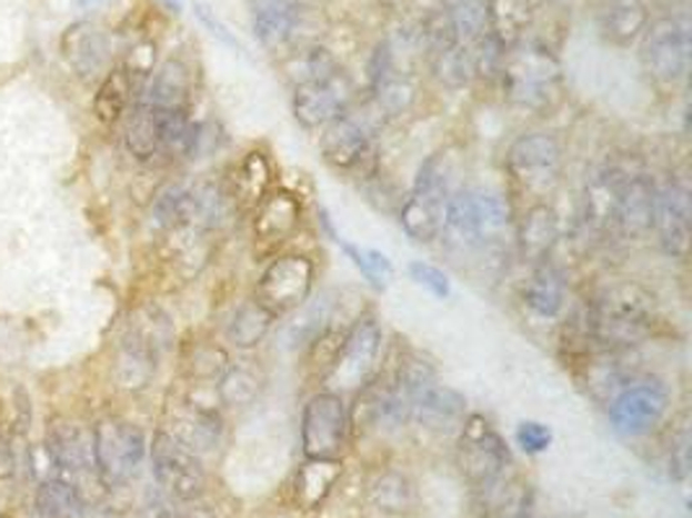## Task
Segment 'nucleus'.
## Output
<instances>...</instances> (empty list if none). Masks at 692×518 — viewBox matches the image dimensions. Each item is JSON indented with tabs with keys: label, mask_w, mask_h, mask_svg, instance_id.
Instances as JSON below:
<instances>
[{
	"label": "nucleus",
	"mask_w": 692,
	"mask_h": 518,
	"mask_svg": "<svg viewBox=\"0 0 692 518\" xmlns=\"http://www.w3.org/2000/svg\"><path fill=\"white\" fill-rule=\"evenodd\" d=\"M656 298L641 282L622 280L604 286L591 298L583 317V332L604 352H625L653 335Z\"/></svg>",
	"instance_id": "1"
},
{
	"label": "nucleus",
	"mask_w": 692,
	"mask_h": 518,
	"mask_svg": "<svg viewBox=\"0 0 692 518\" xmlns=\"http://www.w3.org/2000/svg\"><path fill=\"white\" fill-rule=\"evenodd\" d=\"M451 195L449 171L443 167L441 156H431L418 169L412 192L400 206V226L412 241L431 245L443 231V208Z\"/></svg>",
	"instance_id": "2"
},
{
	"label": "nucleus",
	"mask_w": 692,
	"mask_h": 518,
	"mask_svg": "<svg viewBox=\"0 0 692 518\" xmlns=\"http://www.w3.org/2000/svg\"><path fill=\"white\" fill-rule=\"evenodd\" d=\"M505 171L511 182L529 198H548L560 182L563 151L550 132H524L509 146Z\"/></svg>",
	"instance_id": "3"
},
{
	"label": "nucleus",
	"mask_w": 692,
	"mask_h": 518,
	"mask_svg": "<svg viewBox=\"0 0 692 518\" xmlns=\"http://www.w3.org/2000/svg\"><path fill=\"white\" fill-rule=\"evenodd\" d=\"M511 454L501 434L482 415H467L459 430L457 465L464 480L478 490H490L501 482Z\"/></svg>",
	"instance_id": "4"
},
{
	"label": "nucleus",
	"mask_w": 692,
	"mask_h": 518,
	"mask_svg": "<svg viewBox=\"0 0 692 518\" xmlns=\"http://www.w3.org/2000/svg\"><path fill=\"white\" fill-rule=\"evenodd\" d=\"M93 459L99 480L109 488L130 482L146 459L143 430L122 418H104L93 430Z\"/></svg>",
	"instance_id": "5"
},
{
	"label": "nucleus",
	"mask_w": 692,
	"mask_h": 518,
	"mask_svg": "<svg viewBox=\"0 0 692 518\" xmlns=\"http://www.w3.org/2000/svg\"><path fill=\"white\" fill-rule=\"evenodd\" d=\"M350 410L338 391H317L301 412V449L307 459H338L348 444Z\"/></svg>",
	"instance_id": "6"
},
{
	"label": "nucleus",
	"mask_w": 692,
	"mask_h": 518,
	"mask_svg": "<svg viewBox=\"0 0 692 518\" xmlns=\"http://www.w3.org/2000/svg\"><path fill=\"white\" fill-rule=\"evenodd\" d=\"M503 91L513 104L548 109L560 97L558 62L542 50H524L503 62Z\"/></svg>",
	"instance_id": "7"
},
{
	"label": "nucleus",
	"mask_w": 692,
	"mask_h": 518,
	"mask_svg": "<svg viewBox=\"0 0 692 518\" xmlns=\"http://www.w3.org/2000/svg\"><path fill=\"white\" fill-rule=\"evenodd\" d=\"M381 342H384V335H381L377 317L365 313V317L355 319L348 327L345 342H342L338 360L324 381H330L340 391H358L365 387L377 376Z\"/></svg>",
	"instance_id": "8"
},
{
	"label": "nucleus",
	"mask_w": 692,
	"mask_h": 518,
	"mask_svg": "<svg viewBox=\"0 0 692 518\" xmlns=\"http://www.w3.org/2000/svg\"><path fill=\"white\" fill-rule=\"evenodd\" d=\"M314 262L303 255H283L264 267L257 280L254 298L272 317L295 311L314 288Z\"/></svg>",
	"instance_id": "9"
},
{
	"label": "nucleus",
	"mask_w": 692,
	"mask_h": 518,
	"mask_svg": "<svg viewBox=\"0 0 692 518\" xmlns=\"http://www.w3.org/2000/svg\"><path fill=\"white\" fill-rule=\"evenodd\" d=\"M669 410V389L659 379H630L610 399V422L628 438L651 434Z\"/></svg>",
	"instance_id": "10"
},
{
	"label": "nucleus",
	"mask_w": 692,
	"mask_h": 518,
	"mask_svg": "<svg viewBox=\"0 0 692 518\" xmlns=\"http://www.w3.org/2000/svg\"><path fill=\"white\" fill-rule=\"evenodd\" d=\"M153 477L169 496L179 500H194L202 496L208 485L205 467L200 457L179 444L167 430H159L151 441Z\"/></svg>",
	"instance_id": "11"
},
{
	"label": "nucleus",
	"mask_w": 692,
	"mask_h": 518,
	"mask_svg": "<svg viewBox=\"0 0 692 518\" xmlns=\"http://www.w3.org/2000/svg\"><path fill=\"white\" fill-rule=\"evenodd\" d=\"M653 231L659 247L672 259H684L692 239V202L688 185L680 179H666L656 187V206H653Z\"/></svg>",
	"instance_id": "12"
},
{
	"label": "nucleus",
	"mask_w": 692,
	"mask_h": 518,
	"mask_svg": "<svg viewBox=\"0 0 692 518\" xmlns=\"http://www.w3.org/2000/svg\"><path fill=\"white\" fill-rule=\"evenodd\" d=\"M350 101H353V86L348 83V78L334 73L332 78L299 86L293 91V117L301 128L322 130L350 112Z\"/></svg>",
	"instance_id": "13"
},
{
	"label": "nucleus",
	"mask_w": 692,
	"mask_h": 518,
	"mask_svg": "<svg viewBox=\"0 0 692 518\" xmlns=\"http://www.w3.org/2000/svg\"><path fill=\"white\" fill-rule=\"evenodd\" d=\"M377 124L365 114L345 112L322 128V159L338 171H353L371 156V138Z\"/></svg>",
	"instance_id": "14"
},
{
	"label": "nucleus",
	"mask_w": 692,
	"mask_h": 518,
	"mask_svg": "<svg viewBox=\"0 0 692 518\" xmlns=\"http://www.w3.org/2000/svg\"><path fill=\"white\" fill-rule=\"evenodd\" d=\"M690 37L688 29L674 19H661L645 34L643 62L645 70L661 83H676L688 73Z\"/></svg>",
	"instance_id": "15"
},
{
	"label": "nucleus",
	"mask_w": 692,
	"mask_h": 518,
	"mask_svg": "<svg viewBox=\"0 0 692 518\" xmlns=\"http://www.w3.org/2000/svg\"><path fill=\"white\" fill-rule=\"evenodd\" d=\"M625 177V169L606 163L586 179L581 198V218L591 233L602 237V233L618 229V208Z\"/></svg>",
	"instance_id": "16"
},
{
	"label": "nucleus",
	"mask_w": 692,
	"mask_h": 518,
	"mask_svg": "<svg viewBox=\"0 0 692 518\" xmlns=\"http://www.w3.org/2000/svg\"><path fill=\"white\" fill-rule=\"evenodd\" d=\"M179 444L194 451L200 457L202 451L215 449L221 444V418L213 407L192 402V399H179L169 405V430Z\"/></svg>",
	"instance_id": "17"
},
{
	"label": "nucleus",
	"mask_w": 692,
	"mask_h": 518,
	"mask_svg": "<svg viewBox=\"0 0 692 518\" xmlns=\"http://www.w3.org/2000/svg\"><path fill=\"white\" fill-rule=\"evenodd\" d=\"M60 58L78 78H97L104 73L109 60V39L97 23L76 21L62 31Z\"/></svg>",
	"instance_id": "18"
},
{
	"label": "nucleus",
	"mask_w": 692,
	"mask_h": 518,
	"mask_svg": "<svg viewBox=\"0 0 692 518\" xmlns=\"http://www.w3.org/2000/svg\"><path fill=\"white\" fill-rule=\"evenodd\" d=\"M301 226V202L288 190H270L257 202L252 233L262 247L283 245L299 231Z\"/></svg>",
	"instance_id": "19"
},
{
	"label": "nucleus",
	"mask_w": 692,
	"mask_h": 518,
	"mask_svg": "<svg viewBox=\"0 0 692 518\" xmlns=\"http://www.w3.org/2000/svg\"><path fill=\"white\" fill-rule=\"evenodd\" d=\"M653 206H656V185L649 175H628L622 185L618 208V231L630 241H641L653 231Z\"/></svg>",
	"instance_id": "20"
},
{
	"label": "nucleus",
	"mask_w": 692,
	"mask_h": 518,
	"mask_svg": "<svg viewBox=\"0 0 692 518\" xmlns=\"http://www.w3.org/2000/svg\"><path fill=\"white\" fill-rule=\"evenodd\" d=\"M558 239H560V218L555 213V208L544 200L532 202L517 226L519 255L524 257L526 262L536 265L542 262V259H550Z\"/></svg>",
	"instance_id": "21"
},
{
	"label": "nucleus",
	"mask_w": 692,
	"mask_h": 518,
	"mask_svg": "<svg viewBox=\"0 0 692 518\" xmlns=\"http://www.w3.org/2000/svg\"><path fill=\"white\" fill-rule=\"evenodd\" d=\"M464 407H467V399L459 395L457 389L443 387V383L433 381L415 397V402H412L410 407L408 422H418V426L441 430V428L462 422Z\"/></svg>",
	"instance_id": "22"
},
{
	"label": "nucleus",
	"mask_w": 692,
	"mask_h": 518,
	"mask_svg": "<svg viewBox=\"0 0 692 518\" xmlns=\"http://www.w3.org/2000/svg\"><path fill=\"white\" fill-rule=\"evenodd\" d=\"M156 360H159V350L148 340H143V337L132 332V329H128L114 358L117 383L128 391L146 389L156 373Z\"/></svg>",
	"instance_id": "23"
},
{
	"label": "nucleus",
	"mask_w": 692,
	"mask_h": 518,
	"mask_svg": "<svg viewBox=\"0 0 692 518\" xmlns=\"http://www.w3.org/2000/svg\"><path fill=\"white\" fill-rule=\"evenodd\" d=\"M526 309L540 319H555L565 306V275L555 262L542 259L524 282Z\"/></svg>",
	"instance_id": "24"
},
{
	"label": "nucleus",
	"mask_w": 692,
	"mask_h": 518,
	"mask_svg": "<svg viewBox=\"0 0 692 518\" xmlns=\"http://www.w3.org/2000/svg\"><path fill=\"white\" fill-rule=\"evenodd\" d=\"M272 182V167L268 156L262 151H249L237 167H233V177L225 182V192L233 202V208H257L264 195L270 192Z\"/></svg>",
	"instance_id": "25"
},
{
	"label": "nucleus",
	"mask_w": 692,
	"mask_h": 518,
	"mask_svg": "<svg viewBox=\"0 0 692 518\" xmlns=\"http://www.w3.org/2000/svg\"><path fill=\"white\" fill-rule=\"evenodd\" d=\"M472 213L478 249L503 247L511 229V213L501 195L493 190H482V187L472 190Z\"/></svg>",
	"instance_id": "26"
},
{
	"label": "nucleus",
	"mask_w": 692,
	"mask_h": 518,
	"mask_svg": "<svg viewBox=\"0 0 692 518\" xmlns=\"http://www.w3.org/2000/svg\"><path fill=\"white\" fill-rule=\"evenodd\" d=\"M190 91H192L190 68H187L182 60L171 58L153 73L151 86H148L146 104L161 109V112H179V109H187Z\"/></svg>",
	"instance_id": "27"
},
{
	"label": "nucleus",
	"mask_w": 692,
	"mask_h": 518,
	"mask_svg": "<svg viewBox=\"0 0 692 518\" xmlns=\"http://www.w3.org/2000/svg\"><path fill=\"white\" fill-rule=\"evenodd\" d=\"M47 449L52 451L60 472L73 475H99L97 459H93V436L89 438L73 426H58L50 434Z\"/></svg>",
	"instance_id": "28"
},
{
	"label": "nucleus",
	"mask_w": 692,
	"mask_h": 518,
	"mask_svg": "<svg viewBox=\"0 0 692 518\" xmlns=\"http://www.w3.org/2000/svg\"><path fill=\"white\" fill-rule=\"evenodd\" d=\"M299 0H254V34L264 47H278L291 39L299 23Z\"/></svg>",
	"instance_id": "29"
},
{
	"label": "nucleus",
	"mask_w": 692,
	"mask_h": 518,
	"mask_svg": "<svg viewBox=\"0 0 692 518\" xmlns=\"http://www.w3.org/2000/svg\"><path fill=\"white\" fill-rule=\"evenodd\" d=\"M334 303L338 301H334L332 293H322L319 298H307V301L295 309V317L291 325H288V342H291V348L307 350L309 345L332 325Z\"/></svg>",
	"instance_id": "30"
},
{
	"label": "nucleus",
	"mask_w": 692,
	"mask_h": 518,
	"mask_svg": "<svg viewBox=\"0 0 692 518\" xmlns=\"http://www.w3.org/2000/svg\"><path fill=\"white\" fill-rule=\"evenodd\" d=\"M272 321L275 317L257 298H252V301L239 303L225 321V340L241 350L257 348L264 340V335L270 332Z\"/></svg>",
	"instance_id": "31"
},
{
	"label": "nucleus",
	"mask_w": 692,
	"mask_h": 518,
	"mask_svg": "<svg viewBox=\"0 0 692 518\" xmlns=\"http://www.w3.org/2000/svg\"><path fill=\"white\" fill-rule=\"evenodd\" d=\"M124 146L140 161L153 159L161 153L159 136V109H153L146 101H138L124 122Z\"/></svg>",
	"instance_id": "32"
},
{
	"label": "nucleus",
	"mask_w": 692,
	"mask_h": 518,
	"mask_svg": "<svg viewBox=\"0 0 692 518\" xmlns=\"http://www.w3.org/2000/svg\"><path fill=\"white\" fill-rule=\"evenodd\" d=\"M340 472V459H307V465L295 475V498H299V504L303 508H317L330 496Z\"/></svg>",
	"instance_id": "33"
},
{
	"label": "nucleus",
	"mask_w": 692,
	"mask_h": 518,
	"mask_svg": "<svg viewBox=\"0 0 692 518\" xmlns=\"http://www.w3.org/2000/svg\"><path fill=\"white\" fill-rule=\"evenodd\" d=\"M132 91H136V86H132V76L128 70L117 68L112 73H107L97 97H93V114H97V120L104 124L120 122L130 107Z\"/></svg>",
	"instance_id": "34"
},
{
	"label": "nucleus",
	"mask_w": 692,
	"mask_h": 518,
	"mask_svg": "<svg viewBox=\"0 0 692 518\" xmlns=\"http://www.w3.org/2000/svg\"><path fill=\"white\" fill-rule=\"evenodd\" d=\"M262 379L254 368L229 363L225 371L218 376V399L225 407H247L260 397Z\"/></svg>",
	"instance_id": "35"
},
{
	"label": "nucleus",
	"mask_w": 692,
	"mask_h": 518,
	"mask_svg": "<svg viewBox=\"0 0 692 518\" xmlns=\"http://www.w3.org/2000/svg\"><path fill=\"white\" fill-rule=\"evenodd\" d=\"M83 500L76 485H70L60 477L44 480L37 492V511L42 518H76L81 514Z\"/></svg>",
	"instance_id": "36"
},
{
	"label": "nucleus",
	"mask_w": 692,
	"mask_h": 518,
	"mask_svg": "<svg viewBox=\"0 0 692 518\" xmlns=\"http://www.w3.org/2000/svg\"><path fill=\"white\" fill-rule=\"evenodd\" d=\"M485 19L490 21L495 42H513L529 21V3L526 0H488Z\"/></svg>",
	"instance_id": "37"
},
{
	"label": "nucleus",
	"mask_w": 692,
	"mask_h": 518,
	"mask_svg": "<svg viewBox=\"0 0 692 518\" xmlns=\"http://www.w3.org/2000/svg\"><path fill=\"white\" fill-rule=\"evenodd\" d=\"M645 29V8L641 0H614L606 11V34L614 42L628 44Z\"/></svg>",
	"instance_id": "38"
},
{
	"label": "nucleus",
	"mask_w": 692,
	"mask_h": 518,
	"mask_svg": "<svg viewBox=\"0 0 692 518\" xmlns=\"http://www.w3.org/2000/svg\"><path fill=\"white\" fill-rule=\"evenodd\" d=\"M345 335H348V327H338L332 321V325L327 327L324 332L307 348V366L311 373L319 376V381H324L327 373L332 371L342 342H345Z\"/></svg>",
	"instance_id": "39"
},
{
	"label": "nucleus",
	"mask_w": 692,
	"mask_h": 518,
	"mask_svg": "<svg viewBox=\"0 0 692 518\" xmlns=\"http://www.w3.org/2000/svg\"><path fill=\"white\" fill-rule=\"evenodd\" d=\"M285 70L295 89H299V86L319 83V81H324V78H332L334 73H340L338 66H334V60L324 50H309V52L299 54V58H293L291 62H288Z\"/></svg>",
	"instance_id": "40"
},
{
	"label": "nucleus",
	"mask_w": 692,
	"mask_h": 518,
	"mask_svg": "<svg viewBox=\"0 0 692 518\" xmlns=\"http://www.w3.org/2000/svg\"><path fill=\"white\" fill-rule=\"evenodd\" d=\"M371 496H373V504H377L381 511L402 514L412 500V488L402 475L387 472V475H381L377 482H373Z\"/></svg>",
	"instance_id": "41"
},
{
	"label": "nucleus",
	"mask_w": 692,
	"mask_h": 518,
	"mask_svg": "<svg viewBox=\"0 0 692 518\" xmlns=\"http://www.w3.org/2000/svg\"><path fill=\"white\" fill-rule=\"evenodd\" d=\"M517 444L521 446V451L526 454H542L548 451V446L552 444V434L548 426L536 420H524L519 422L517 428Z\"/></svg>",
	"instance_id": "42"
},
{
	"label": "nucleus",
	"mask_w": 692,
	"mask_h": 518,
	"mask_svg": "<svg viewBox=\"0 0 692 518\" xmlns=\"http://www.w3.org/2000/svg\"><path fill=\"white\" fill-rule=\"evenodd\" d=\"M669 465H672L676 477L688 475L690 467V428H688V415H682L680 426L672 434V451H669Z\"/></svg>",
	"instance_id": "43"
},
{
	"label": "nucleus",
	"mask_w": 692,
	"mask_h": 518,
	"mask_svg": "<svg viewBox=\"0 0 692 518\" xmlns=\"http://www.w3.org/2000/svg\"><path fill=\"white\" fill-rule=\"evenodd\" d=\"M192 373L194 376H202V379H218L225 371V366H229V358H225L223 350L218 348H200L198 352H194L192 358Z\"/></svg>",
	"instance_id": "44"
},
{
	"label": "nucleus",
	"mask_w": 692,
	"mask_h": 518,
	"mask_svg": "<svg viewBox=\"0 0 692 518\" xmlns=\"http://www.w3.org/2000/svg\"><path fill=\"white\" fill-rule=\"evenodd\" d=\"M410 275H412V280L420 282V286H425L428 290H431L433 296L447 298V296L451 293L449 278H447V275H443V270H439V267H435V265L412 262V265H410Z\"/></svg>",
	"instance_id": "45"
},
{
	"label": "nucleus",
	"mask_w": 692,
	"mask_h": 518,
	"mask_svg": "<svg viewBox=\"0 0 692 518\" xmlns=\"http://www.w3.org/2000/svg\"><path fill=\"white\" fill-rule=\"evenodd\" d=\"M194 8H198V16L202 19V23H205V27H210V31H213V34H215L218 39H223V42H225V44H231V47H237V44H239L237 39H233V37L229 34V31L223 29V23L213 21V16H210V11H208L205 6H200V3H198Z\"/></svg>",
	"instance_id": "46"
},
{
	"label": "nucleus",
	"mask_w": 692,
	"mask_h": 518,
	"mask_svg": "<svg viewBox=\"0 0 692 518\" xmlns=\"http://www.w3.org/2000/svg\"><path fill=\"white\" fill-rule=\"evenodd\" d=\"M13 475V451L8 446L6 436L0 434V480H8Z\"/></svg>",
	"instance_id": "47"
},
{
	"label": "nucleus",
	"mask_w": 692,
	"mask_h": 518,
	"mask_svg": "<svg viewBox=\"0 0 692 518\" xmlns=\"http://www.w3.org/2000/svg\"><path fill=\"white\" fill-rule=\"evenodd\" d=\"M104 3H109V0H78V6H81V8H99V6H104Z\"/></svg>",
	"instance_id": "48"
},
{
	"label": "nucleus",
	"mask_w": 692,
	"mask_h": 518,
	"mask_svg": "<svg viewBox=\"0 0 692 518\" xmlns=\"http://www.w3.org/2000/svg\"><path fill=\"white\" fill-rule=\"evenodd\" d=\"M163 3H167L171 11H179V0H163Z\"/></svg>",
	"instance_id": "49"
}]
</instances>
